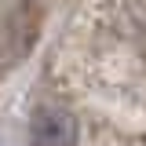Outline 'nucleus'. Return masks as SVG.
Returning <instances> with one entry per match:
<instances>
[{
	"mask_svg": "<svg viewBox=\"0 0 146 146\" xmlns=\"http://www.w3.org/2000/svg\"><path fill=\"white\" fill-rule=\"evenodd\" d=\"M36 7L29 4H11L0 11V70H11L22 62L36 40Z\"/></svg>",
	"mask_w": 146,
	"mask_h": 146,
	"instance_id": "f257e3e1",
	"label": "nucleus"
},
{
	"mask_svg": "<svg viewBox=\"0 0 146 146\" xmlns=\"http://www.w3.org/2000/svg\"><path fill=\"white\" fill-rule=\"evenodd\" d=\"M80 121L66 106H40L29 117V146H77Z\"/></svg>",
	"mask_w": 146,
	"mask_h": 146,
	"instance_id": "f03ea898",
	"label": "nucleus"
}]
</instances>
